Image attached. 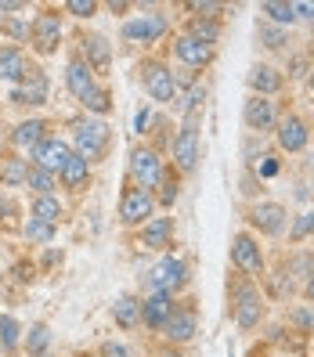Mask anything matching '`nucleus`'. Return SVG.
I'll use <instances>...</instances> for the list:
<instances>
[{
    "instance_id": "44",
    "label": "nucleus",
    "mask_w": 314,
    "mask_h": 357,
    "mask_svg": "<svg viewBox=\"0 0 314 357\" xmlns=\"http://www.w3.org/2000/svg\"><path fill=\"white\" fill-rule=\"evenodd\" d=\"M144 127H149V109H141V112L134 116V130H137V134H144Z\"/></svg>"
},
{
    "instance_id": "42",
    "label": "nucleus",
    "mask_w": 314,
    "mask_h": 357,
    "mask_svg": "<svg viewBox=\"0 0 314 357\" xmlns=\"http://www.w3.org/2000/svg\"><path fill=\"white\" fill-rule=\"evenodd\" d=\"M101 357H130V350L119 347V343H105L101 347Z\"/></svg>"
},
{
    "instance_id": "5",
    "label": "nucleus",
    "mask_w": 314,
    "mask_h": 357,
    "mask_svg": "<svg viewBox=\"0 0 314 357\" xmlns=\"http://www.w3.org/2000/svg\"><path fill=\"white\" fill-rule=\"evenodd\" d=\"M152 209H156L152 192H144V188H137V184H130L127 192L119 195V220L127 224V227H134V224H149Z\"/></svg>"
},
{
    "instance_id": "24",
    "label": "nucleus",
    "mask_w": 314,
    "mask_h": 357,
    "mask_svg": "<svg viewBox=\"0 0 314 357\" xmlns=\"http://www.w3.org/2000/svg\"><path fill=\"white\" fill-rule=\"evenodd\" d=\"M26 76V58L18 47H0V79H22Z\"/></svg>"
},
{
    "instance_id": "49",
    "label": "nucleus",
    "mask_w": 314,
    "mask_h": 357,
    "mask_svg": "<svg viewBox=\"0 0 314 357\" xmlns=\"http://www.w3.org/2000/svg\"><path fill=\"white\" fill-rule=\"evenodd\" d=\"M0 347H4V343H0Z\"/></svg>"
},
{
    "instance_id": "12",
    "label": "nucleus",
    "mask_w": 314,
    "mask_h": 357,
    "mask_svg": "<svg viewBox=\"0 0 314 357\" xmlns=\"http://www.w3.org/2000/svg\"><path fill=\"white\" fill-rule=\"evenodd\" d=\"M275 141H278L282 152H304L307 141H311V130H307V123L300 116H285V119H278Z\"/></svg>"
},
{
    "instance_id": "43",
    "label": "nucleus",
    "mask_w": 314,
    "mask_h": 357,
    "mask_svg": "<svg viewBox=\"0 0 314 357\" xmlns=\"http://www.w3.org/2000/svg\"><path fill=\"white\" fill-rule=\"evenodd\" d=\"M260 177H275L278 174V162L275 159H271V155H264V162H260V170H257Z\"/></svg>"
},
{
    "instance_id": "8",
    "label": "nucleus",
    "mask_w": 314,
    "mask_h": 357,
    "mask_svg": "<svg viewBox=\"0 0 314 357\" xmlns=\"http://www.w3.org/2000/svg\"><path fill=\"white\" fill-rule=\"evenodd\" d=\"M130 177H134V184L137 188H156L159 184V177H163V166H159V155L152 152V149H134L130 152Z\"/></svg>"
},
{
    "instance_id": "33",
    "label": "nucleus",
    "mask_w": 314,
    "mask_h": 357,
    "mask_svg": "<svg viewBox=\"0 0 314 357\" xmlns=\"http://www.w3.org/2000/svg\"><path fill=\"white\" fill-rule=\"evenodd\" d=\"M26 238H29V242H51V238H54V224L29 217V220H26Z\"/></svg>"
},
{
    "instance_id": "3",
    "label": "nucleus",
    "mask_w": 314,
    "mask_h": 357,
    "mask_svg": "<svg viewBox=\"0 0 314 357\" xmlns=\"http://www.w3.org/2000/svg\"><path fill=\"white\" fill-rule=\"evenodd\" d=\"M232 303H235V321H239V328H257V325H260V318H264V300H260V292L249 285V282H235Z\"/></svg>"
},
{
    "instance_id": "36",
    "label": "nucleus",
    "mask_w": 314,
    "mask_h": 357,
    "mask_svg": "<svg viewBox=\"0 0 314 357\" xmlns=\"http://www.w3.org/2000/svg\"><path fill=\"white\" fill-rule=\"evenodd\" d=\"M307 235H314V209L300 213L297 224H292V242H300V238H307Z\"/></svg>"
},
{
    "instance_id": "46",
    "label": "nucleus",
    "mask_w": 314,
    "mask_h": 357,
    "mask_svg": "<svg viewBox=\"0 0 314 357\" xmlns=\"http://www.w3.org/2000/svg\"><path fill=\"white\" fill-rule=\"evenodd\" d=\"M304 296L314 303V275H311V278H307V285H304Z\"/></svg>"
},
{
    "instance_id": "28",
    "label": "nucleus",
    "mask_w": 314,
    "mask_h": 357,
    "mask_svg": "<svg viewBox=\"0 0 314 357\" xmlns=\"http://www.w3.org/2000/svg\"><path fill=\"white\" fill-rule=\"evenodd\" d=\"M260 15H267V22H275V26H292L297 22V11H292V4H285V0H264Z\"/></svg>"
},
{
    "instance_id": "47",
    "label": "nucleus",
    "mask_w": 314,
    "mask_h": 357,
    "mask_svg": "<svg viewBox=\"0 0 314 357\" xmlns=\"http://www.w3.org/2000/svg\"><path fill=\"white\" fill-rule=\"evenodd\" d=\"M159 357H181V354H174V350H163Z\"/></svg>"
},
{
    "instance_id": "10",
    "label": "nucleus",
    "mask_w": 314,
    "mask_h": 357,
    "mask_svg": "<svg viewBox=\"0 0 314 357\" xmlns=\"http://www.w3.org/2000/svg\"><path fill=\"white\" fill-rule=\"evenodd\" d=\"M69 144L61 141V137H44L33 149V166H40V170H47V174H61V166H66L69 159Z\"/></svg>"
},
{
    "instance_id": "23",
    "label": "nucleus",
    "mask_w": 314,
    "mask_h": 357,
    "mask_svg": "<svg viewBox=\"0 0 314 357\" xmlns=\"http://www.w3.org/2000/svg\"><path fill=\"white\" fill-rule=\"evenodd\" d=\"M44 130H47V123H44V119H26V123H18V127H15L11 141L18 144V149H36V144L47 137Z\"/></svg>"
},
{
    "instance_id": "11",
    "label": "nucleus",
    "mask_w": 314,
    "mask_h": 357,
    "mask_svg": "<svg viewBox=\"0 0 314 357\" xmlns=\"http://www.w3.org/2000/svg\"><path fill=\"white\" fill-rule=\"evenodd\" d=\"M33 47H36V54H54L58 51V40H61V18L54 15V11H44L33 22Z\"/></svg>"
},
{
    "instance_id": "41",
    "label": "nucleus",
    "mask_w": 314,
    "mask_h": 357,
    "mask_svg": "<svg viewBox=\"0 0 314 357\" xmlns=\"http://www.w3.org/2000/svg\"><path fill=\"white\" fill-rule=\"evenodd\" d=\"M292 11H297V18H304V22H314V0H297Z\"/></svg>"
},
{
    "instance_id": "29",
    "label": "nucleus",
    "mask_w": 314,
    "mask_h": 357,
    "mask_svg": "<svg viewBox=\"0 0 314 357\" xmlns=\"http://www.w3.org/2000/svg\"><path fill=\"white\" fill-rule=\"evenodd\" d=\"M33 217L36 220H47V224H58L61 220V202L54 195H36L33 199Z\"/></svg>"
},
{
    "instance_id": "4",
    "label": "nucleus",
    "mask_w": 314,
    "mask_h": 357,
    "mask_svg": "<svg viewBox=\"0 0 314 357\" xmlns=\"http://www.w3.org/2000/svg\"><path fill=\"white\" fill-rule=\"evenodd\" d=\"M232 264L242 271L246 278H260L264 275V253H260V242L253 235H246V231H239V235L232 238Z\"/></svg>"
},
{
    "instance_id": "48",
    "label": "nucleus",
    "mask_w": 314,
    "mask_h": 357,
    "mask_svg": "<svg viewBox=\"0 0 314 357\" xmlns=\"http://www.w3.org/2000/svg\"><path fill=\"white\" fill-rule=\"evenodd\" d=\"M307 87H311V94H314V73H311V79H307Z\"/></svg>"
},
{
    "instance_id": "27",
    "label": "nucleus",
    "mask_w": 314,
    "mask_h": 357,
    "mask_svg": "<svg viewBox=\"0 0 314 357\" xmlns=\"http://www.w3.org/2000/svg\"><path fill=\"white\" fill-rule=\"evenodd\" d=\"M112 318H116V325H123V328H134V325L141 321V303H137L134 296H119L116 307H112Z\"/></svg>"
},
{
    "instance_id": "6",
    "label": "nucleus",
    "mask_w": 314,
    "mask_h": 357,
    "mask_svg": "<svg viewBox=\"0 0 314 357\" xmlns=\"http://www.w3.org/2000/svg\"><path fill=\"white\" fill-rule=\"evenodd\" d=\"M184 282H188V267H184V260H177V257H163V260L149 271V289H152V292H166V296H174Z\"/></svg>"
},
{
    "instance_id": "25",
    "label": "nucleus",
    "mask_w": 314,
    "mask_h": 357,
    "mask_svg": "<svg viewBox=\"0 0 314 357\" xmlns=\"http://www.w3.org/2000/svg\"><path fill=\"white\" fill-rule=\"evenodd\" d=\"M83 47H87V66L91 69H98V73H105V69H109V58H112V51H109V40H105V36H87V40H83Z\"/></svg>"
},
{
    "instance_id": "1",
    "label": "nucleus",
    "mask_w": 314,
    "mask_h": 357,
    "mask_svg": "<svg viewBox=\"0 0 314 357\" xmlns=\"http://www.w3.org/2000/svg\"><path fill=\"white\" fill-rule=\"evenodd\" d=\"M73 141H76V155H83L87 162L101 159L109 149V127L101 119H80L73 127Z\"/></svg>"
},
{
    "instance_id": "26",
    "label": "nucleus",
    "mask_w": 314,
    "mask_h": 357,
    "mask_svg": "<svg viewBox=\"0 0 314 357\" xmlns=\"http://www.w3.org/2000/svg\"><path fill=\"white\" fill-rule=\"evenodd\" d=\"M188 36H195L199 44H206V47H214L217 40H220V26L214 22L209 15H202V18H192L188 22Z\"/></svg>"
},
{
    "instance_id": "32",
    "label": "nucleus",
    "mask_w": 314,
    "mask_h": 357,
    "mask_svg": "<svg viewBox=\"0 0 314 357\" xmlns=\"http://www.w3.org/2000/svg\"><path fill=\"white\" fill-rule=\"evenodd\" d=\"M257 36H260V44H264L267 51H278V47H285V29H282V26L260 22V26H257Z\"/></svg>"
},
{
    "instance_id": "18",
    "label": "nucleus",
    "mask_w": 314,
    "mask_h": 357,
    "mask_svg": "<svg viewBox=\"0 0 314 357\" xmlns=\"http://www.w3.org/2000/svg\"><path fill=\"white\" fill-rule=\"evenodd\" d=\"M174 314V296H166V292H149V296L141 300V318L144 325L152 328H163V321Z\"/></svg>"
},
{
    "instance_id": "30",
    "label": "nucleus",
    "mask_w": 314,
    "mask_h": 357,
    "mask_svg": "<svg viewBox=\"0 0 314 357\" xmlns=\"http://www.w3.org/2000/svg\"><path fill=\"white\" fill-rule=\"evenodd\" d=\"M0 181L11 184V188L26 184V181H29V159H8L4 170H0Z\"/></svg>"
},
{
    "instance_id": "2",
    "label": "nucleus",
    "mask_w": 314,
    "mask_h": 357,
    "mask_svg": "<svg viewBox=\"0 0 314 357\" xmlns=\"http://www.w3.org/2000/svg\"><path fill=\"white\" fill-rule=\"evenodd\" d=\"M141 76H144V91L152 94V101H163V105L177 101V79H174L170 66H163V61H144Z\"/></svg>"
},
{
    "instance_id": "37",
    "label": "nucleus",
    "mask_w": 314,
    "mask_h": 357,
    "mask_svg": "<svg viewBox=\"0 0 314 357\" xmlns=\"http://www.w3.org/2000/svg\"><path fill=\"white\" fill-rule=\"evenodd\" d=\"M289 321L297 325L300 332H314V310H307V307H297V310H289Z\"/></svg>"
},
{
    "instance_id": "22",
    "label": "nucleus",
    "mask_w": 314,
    "mask_h": 357,
    "mask_svg": "<svg viewBox=\"0 0 314 357\" xmlns=\"http://www.w3.org/2000/svg\"><path fill=\"white\" fill-rule=\"evenodd\" d=\"M170 235H174V220L170 217H156V220L144 224L141 245L144 249H166V245H170Z\"/></svg>"
},
{
    "instance_id": "14",
    "label": "nucleus",
    "mask_w": 314,
    "mask_h": 357,
    "mask_svg": "<svg viewBox=\"0 0 314 357\" xmlns=\"http://www.w3.org/2000/svg\"><path fill=\"white\" fill-rule=\"evenodd\" d=\"M163 335L170 343H188L195 335V310L192 307H174V314L163 321Z\"/></svg>"
},
{
    "instance_id": "20",
    "label": "nucleus",
    "mask_w": 314,
    "mask_h": 357,
    "mask_svg": "<svg viewBox=\"0 0 314 357\" xmlns=\"http://www.w3.org/2000/svg\"><path fill=\"white\" fill-rule=\"evenodd\" d=\"M249 87H253L257 98L278 94L282 91V73L271 69V66H253V69H249Z\"/></svg>"
},
{
    "instance_id": "35",
    "label": "nucleus",
    "mask_w": 314,
    "mask_h": 357,
    "mask_svg": "<svg viewBox=\"0 0 314 357\" xmlns=\"http://www.w3.org/2000/svg\"><path fill=\"white\" fill-rule=\"evenodd\" d=\"M29 188H36V195H51V188H54V174L47 170H40V166H29Z\"/></svg>"
},
{
    "instance_id": "17",
    "label": "nucleus",
    "mask_w": 314,
    "mask_h": 357,
    "mask_svg": "<svg viewBox=\"0 0 314 357\" xmlns=\"http://www.w3.org/2000/svg\"><path fill=\"white\" fill-rule=\"evenodd\" d=\"M174 54L184 61V66H192V69H202V66H209V61H214V47L199 44V40L188 36V33L174 40Z\"/></svg>"
},
{
    "instance_id": "15",
    "label": "nucleus",
    "mask_w": 314,
    "mask_h": 357,
    "mask_svg": "<svg viewBox=\"0 0 314 357\" xmlns=\"http://www.w3.org/2000/svg\"><path fill=\"white\" fill-rule=\"evenodd\" d=\"M18 105H44L47 101V79L40 69H26V76L18 79V87L11 94Z\"/></svg>"
},
{
    "instance_id": "38",
    "label": "nucleus",
    "mask_w": 314,
    "mask_h": 357,
    "mask_svg": "<svg viewBox=\"0 0 314 357\" xmlns=\"http://www.w3.org/2000/svg\"><path fill=\"white\" fill-rule=\"evenodd\" d=\"M0 343L4 347L18 343V325H15V318H8V314H0Z\"/></svg>"
},
{
    "instance_id": "16",
    "label": "nucleus",
    "mask_w": 314,
    "mask_h": 357,
    "mask_svg": "<svg viewBox=\"0 0 314 357\" xmlns=\"http://www.w3.org/2000/svg\"><path fill=\"white\" fill-rule=\"evenodd\" d=\"M242 119H246V127L257 130V134H260V130H271V127L278 123V119H275V101L253 94V98L246 101V109H242Z\"/></svg>"
},
{
    "instance_id": "45",
    "label": "nucleus",
    "mask_w": 314,
    "mask_h": 357,
    "mask_svg": "<svg viewBox=\"0 0 314 357\" xmlns=\"http://www.w3.org/2000/svg\"><path fill=\"white\" fill-rule=\"evenodd\" d=\"M26 4H18V0H4V4H0V11H22Z\"/></svg>"
},
{
    "instance_id": "13",
    "label": "nucleus",
    "mask_w": 314,
    "mask_h": 357,
    "mask_svg": "<svg viewBox=\"0 0 314 357\" xmlns=\"http://www.w3.org/2000/svg\"><path fill=\"white\" fill-rule=\"evenodd\" d=\"M166 33V18L163 15H141L134 18V22L123 26V36L130 40V44H152V40H159Z\"/></svg>"
},
{
    "instance_id": "31",
    "label": "nucleus",
    "mask_w": 314,
    "mask_h": 357,
    "mask_svg": "<svg viewBox=\"0 0 314 357\" xmlns=\"http://www.w3.org/2000/svg\"><path fill=\"white\" fill-rule=\"evenodd\" d=\"M83 109L94 112V116H105V112L112 109V94L105 91V87H91V91H87V98H83Z\"/></svg>"
},
{
    "instance_id": "21",
    "label": "nucleus",
    "mask_w": 314,
    "mask_h": 357,
    "mask_svg": "<svg viewBox=\"0 0 314 357\" xmlns=\"http://www.w3.org/2000/svg\"><path fill=\"white\" fill-rule=\"evenodd\" d=\"M87 181H91V162L73 152V155L66 159V166H61V184L73 188V192H83V188H87Z\"/></svg>"
},
{
    "instance_id": "9",
    "label": "nucleus",
    "mask_w": 314,
    "mask_h": 357,
    "mask_svg": "<svg viewBox=\"0 0 314 357\" xmlns=\"http://www.w3.org/2000/svg\"><path fill=\"white\" fill-rule=\"evenodd\" d=\"M249 224H253L260 235H282L285 224H289V213L278 202H257L253 209H249Z\"/></svg>"
},
{
    "instance_id": "34",
    "label": "nucleus",
    "mask_w": 314,
    "mask_h": 357,
    "mask_svg": "<svg viewBox=\"0 0 314 357\" xmlns=\"http://www.w3.org/2000/svg\"><path fill=\"white\" fill-rule=\"evenodd\" d=\"M156 188H159V206H174V202H177L181 184H177V177H174V174H163Z\"/></svg>"
},
{
    "instance_id": "40",
    "label": "nucleus",
    "mask_w": 314,
    "mask_h": 357,
    "mask_svg": "<svg viewBox=\"0 0 314 357\" xmlns=\"http://www.w3.org/2000/svg\"><path fill=\"white\" fill-rule=\"evenodd\" d=\"M76 18H91L94 11H98V4H94V0H69V4H66Z\"/></svg>"
},
{
    "instance_id": "39",
    "label": "nucleus",
    "mask_w": 314,
    "mask_h": 357,
    "mask_svg": "<svg viewBox=\"0 0 314 357\" xmlns=\"http://www.w3.org/2000/svg\"><path fill=\"white\" fill-rule=\"evenodd\" d=\"M47 340H51V332H47L44 325H36V328L29 332V350H33V354H40V350L47 347Z\"/></svg>"
},
{
    "instance_id": "19",
    "label": "nucleus",
    "mask_w": 314,
    "mask_h": 357,
    "mask_svg": "<svg viewBox=\"0 0 314 357\" xmlns=\"http://www.w3.org/2000/svg\"><path fill=\"white\" fill-rule=\"evenodd\" d=\"M66 83H69V91H73V98H87V91L94 87V69L87 66L83 58H73L69 61V73H66Z\"/></svg>"
},
{
    "instance_id": "7",
    "label": "nucleus",
    "mask_w": 314,
    "mask_h": 357,
    "mask_svg": "<svg viewBox=\"0 0 314 357\" xmlns=\"http://www.w3.org/2000/svg\"><path fill=\"white\" fill-rule=\"evenodd\" d=\"M199 112H188V123L181 127V134L174 137V162L181 174H192L199 162V130H195Z\"/></svg>"
}]
</instances>
